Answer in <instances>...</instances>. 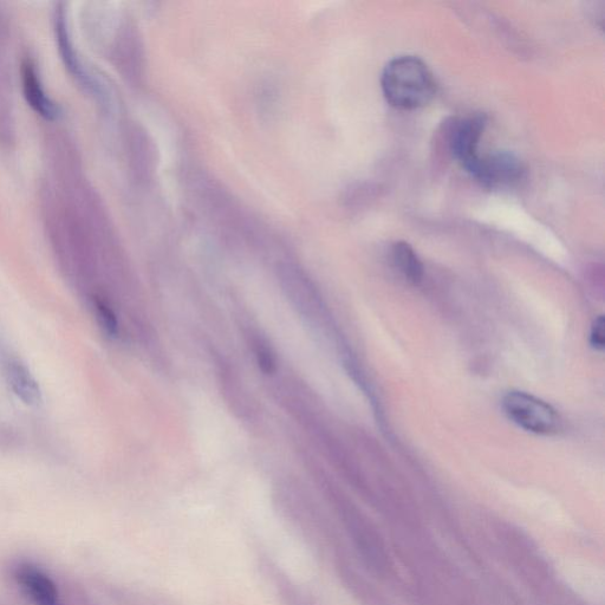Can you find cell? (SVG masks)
<instances>
[{"mask_svg":"<svg viewBox=\"0 0 605 605\" xmlns=\"http://www.w3.org/2000/svg\"><path fill=\"white\" fill-rule=\"evenodd\" d=\"M383 96L401 110L424 108L437 95V82L428 65L416 56H399L388 62L381 76Z\"/></svg>","mask_w":605,"mask_h":605,"instance_id":"6da1fadb","label":"cell"},{"mask_svg":"<svg viewBox=\"0 0 605 605\" xmlns=\"http://www.w3.org/2000/svg\"><path fill=\"white\" fill-rule=\"evenodd\" d=\"M503 408L509 419L525 431L551 435L561 429L562 421L555 409L531 394L507 393Z\"/></svg>","mask_w":605,"mask_h":605,"instance_id":"7a4b0ae2","label":"cell"},{"mask_svg":"<svg viewBox=\"0 0 605 605\" xmlns=\"http://www.w3.org/2000/svg\"><path fill=\"white\" fill-rule=\"evenodd\" d=\"M525 167L515 154L496 152L481 156L471 177L486 188L512 186L524 178Z\"/></svg>","mask_w":605,"mask_h":605,"instance_id":"3957f363","label":"cell"},{"mask_svg":"<svg viewBox=\"0 0 605 605\" xmlns=\"http://www.w3.org/2000/svg\"><path fill=\"white\" fill-rule=\"evenodd\" d=\"M486 125V116L476 115L455 122L451 129V152L454 159L470 175L478 165L480 159L479 145Z\"/></svg>","mask_w":605,"mask_h":605,"instance_id":"277c9868","label":"cell"},{"mask_svg":"<svg viewBox=\"0 0 605 605\" xmlns=\"http://www.w3.org/2000/svg\"><path fill=\"white\" fill-rule=\"evenodd\" d=\"M13 578L34 605H62L60 591L54 580L42 568L30 562L16 565Z\"/></svg>","mask_w":605,"mask_h":605,"instance_id":"5b68a950","label":"cell"},{"mask_svg":"<svg viewBox=\"0 0 605 605\" xmlns=\"http://www.w3.org/2000/svg\"><path fill=\"white\" fill-rule=\"evenodd\" d=\"M0 367H2L6 383L18 399L28 406L41 405L43 400L41 387L34 374L21 359L9 354L8 351H0Z\"/></svg>","mask_w":605,"mask_h":605,"instance_id":"8992f818","label":"cell"},{"mask_svg":"<svg viewBox=\"0 0 605 605\" xmlns=\"http://www.w3.org/2000/svg\"><path fill=\"white\" fill-rule=\"evenodd\" d=\"M23 88L26 101L39 115L50 120L57 116L58 109L55 103L45 94L35 65L31 62H26L23 65Z\"/></svg>","mask_w":605,"mask_h":605,"instance_id":"52a82bcc","label":"cell"},{"mask_svg":"<svg viewBox=\"0 0 605 605\" xmlns=\"http://www.w3.org/2000/svg\"><path fill=\"white\" fill-rule=\"evenodd\" d=\"M393 259L396 268L409 282L418 284L424 277V265L413 247L406 242H398L393 246Z\"/></svg>","mask_w":605,"mask_h":605,"instance_id":"ba28073f","label":"cell"},{"mask_svg":"<svg viewBox=\"0 0 605 605\" xmlns=\"http://www.w3.org/2000/svg\"><path fill=\"white\" fill-rule=\"evenodd\" d=\"M94 308L101 328L109 336H115L117 333V320L112 308L100 297H94Z\"/></svg>","mask_w":605,"mask_h":605,"instance_id":"9c48e42d","label":"cell"},{"mask_svg":"<svg viewBox=\"0 0 605 605\" xmlns=\"http://www.w3.org/2000/svg\"><path fill=\"white\" fill-rule=\"evenodd\" d=\"M590 344L596 350H603L605 346L604 318L600 316L594 321L590 331Z\"/></svg>","mask_w":605,"mask_h":605,"instance_id":"30bf717a","label":"cell"}]
</instances>
